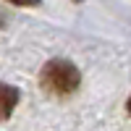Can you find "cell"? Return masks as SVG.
Listing matches in <instances>:
<instances>
[{
  "mask_svg": "<svg viewBox=\"0 0 131 131\" xmlns=\"http://www.w3.org/2000/svg\"><path fill=\"white\" fill-rule=\"evenodd\" d=\"M79 81H81V76L73 68V63H68V60H50L45 66V71H42V86L50 94H58V97L76 92Z\"/></svg>",
  "mask_w": 131,
  "mask_h": 131,
  "instance_id": "6da1fadb",
  "label": "cell"
},
{
  "mask_svg": "<svg viewBox=\"0 0 131 131\" xmlns=\"http://www.w3.org/2000/svg\"><path fill=\"white\" fill-rule=\"evenodd\" d=\"M18 102V92L8 84H0V118H8Z\"/></svg>",
  "mask_w": 131,
  "mask_h": 131,
  "instance_id": "7a4b0ae2",
  "label": "cell"
},
{
  "mask_svg": "<svg viewBox=\"0 0 131 131\" xmlns=\"http://www.w3.org/2000/svg\"><path fill=\"white\" fill-rule=\"evenodd\" d=\"M10 3H16V5H37L39 0H10Z\"/></svg>",
  "mask_w": 131,
  "mask_h": 131,
  "instance_id": "3957f363",
  "label": "cell"
},
{
  "mask_svg": "<svg viewBox=\"0 0 131 131\" xmlns=\"http://www.w3.org/2000/svg\"><path fill=\"white\" fill-rule=\"evenodd\" d=\"M128 113H131V100H128Z\"/></svg>",
  "mask_w": 131,
  "mask_h": 131,
  "instance_id": "277c9868",
  "label": "cell"
}]
</instances>
